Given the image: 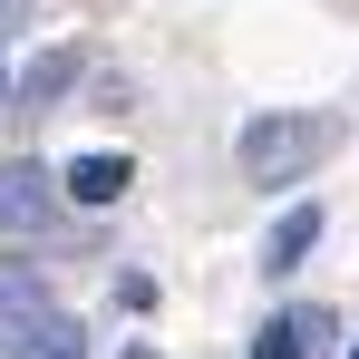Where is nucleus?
<instances>
[{
    "instance_id": "423d86ee",
    "label": "nucleus",
    "mask_w": 359,
    "mask_h": 359,
    "mask_svg": "<svg viewBox=\"0 0 359 359\" xmlns=\"http://www.w3.org/2000/svg\"><path fill=\"white\" fill-rule=\"evenodd\" d=\"M320 224H330L320 204H292V214H282V224L262 233V272H301V252L320 243Z\"/></svg>"
},
{
    "instance_id": "f03ea898",
    "label": "nucleus",
    "mask_w": 359,
    "mask_h": 359,
    "mask_svg": "<svg viewBox=\"0 0 359 359\" xmlns=\"http://www.w3.org/2000/svg\"><path fill=\"white\" fill-rule=\"evenodd\" d=\"M59 214H68V184L49 175V165H29V156L0 165V243H39Z\"/></svg>"
},
{
    "instance_id": "9b49d317",
    "label": "nucleus",
    "mask_w": 359,
    "mask_h": 359,
    "mask_svg": "<svg viewBox=\"0 0 359 359\" xmlns=\"http://www.w3.org/2000/svg\"><path fill=\"white\" fill-rule=\"evenodd\" d=\"M350 359H359V340H350Z\"/></svg>"
},
{
    "instance_id": "9d476101",
    "label": "nucleus",
    "mask_w": 359,
    "mask_h": 359,
    "mask_svg": "<svg viewBox=\"0 0 359 359\" xmlns=\"http://www.w3.org/2000/svg\"><path fill=\"white\" fill-rule=\"evenodd\" d=\"M0 97H10V68H0Z\"/></svg>"
},
{
    "instance_id": "7ed1b4c3",
    "label": "nucleus",
    "mask_w": 359,
    "mask_h": 359,
    "mask_svg": "<svg viewBox=\"0 0 359 359\" xmlns=\"http://www.w3.org/2000/svg\"><path fill=\"white\" fill-rule=\"evenodd\" d=\"M0 359H88V340L68 311H39V320H0Z\"/></svg>"
},
{
    "instance_id": "39448f33",
    "label": "nucleus",
    "mask_w": 359,
    "mask_h": 359,
    "mask_svg": "<svg viewBox=\"0 0 359 359\" xmlns=\"http://www.w3.org/2000/svg\"><path fill=\"white\" fill-rule=\"evenodd\" d=\"M59 184H68V204H88V214H107V204H117L126 184H136V165H126L117 146H97V156H78V165H68Z\"/></svg>"
},
{
    "instance_id": "20e7f679",
    "label": "nucleus",
    "mask_w": 359,
    "mask_h": 359,
    "mask_svg": "<svg viewBox=\"0 0 359 359\" xmlns=\"http://www.w3.org/2000/svg\"><path fill=\"white\" fill-rule=\"evenodd\" d=\"M330 340H340V320L311 301V311H282V320H262L252 359H311V350H330Z\"/></svg>"
},
{
    "instance_id": "f257e3e1",
    "label": "nucleus",
    "mask_w": 359,
    "mask_h": 359,
    "mask_svg": "<svg viewBox=\"0 0 359 359\" xmlns=\"http://www.w3.org/2000/svg\"><path fill=\"white\" fill-rule=\"evenodd\" d=\"M243 175L252 184H301L320 156H330V117H311V107H272V117L243 126Z\"/></svg>"
},
{
    "instance_id": "6e6552de",
    "label": "nucleus",
    "mask_w": 359,
    "mask_h": 359,
    "mask_svg": "<svg viewBox=\"0 0 359 359\" xmlns=\"http://www.w3.org/2000/svg\"><path fill=\"white\" fill-rule=\"evenodd\" d=\"M39 311H49L39 262H10V252H0V320H39Z\"/></svg>"
},
{
    "instance_id": "0eeeda50",
    "label": "nucleus",
    "mask_w": 359,
    "mask_h": 359,
    "mask_svg": "<svg viewBox=\"0 0 359 359\" xmlns=\"http://www.w3.org/2000/svg\"><path fill=\"white\" fill-rule=\"evenodd\" d=\"M68 88H78V49H39V59L10 78V97H20V107H49V97H68Z\"/></svg>"
},
{
    "instance_id": "1a4fd4ad",
    "label": "nucleus",
    "mask_w": 359,
    "mask_h": 359,
    "mask_svg": "<svg viewBox=\"0 0 359 359\" xmlns=\"http://www.w3.org/2000/svg\"><path fill=\"white\" fill-rule=\"evenodd\" d=\"M126 359H156V340H126Z\"/></svg>"
}]
</instances>
